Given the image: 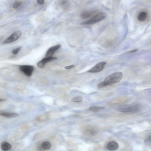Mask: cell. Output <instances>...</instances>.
<instances>
[{
	"instance_id": "6da1fadb",
	"label": "cell",
	"mask_w": 151,
	"mask_h": 151,
	"mask_svg": "<svg viewBox=\"0 0 151 151\" xmlns=\"http://www.w3.org/2000/svg\"><path fill=\"white\" fill-rule=\"evenodd\" d=\"M123 77V74L121 72L113 73L106 78L104 81L100 83L99 87L101 88L119 82L122 80Z\"/></svg>"
},
{
	"instance_id": "7a4b0ae2",
	"label": "cell",
	"mask_w": 151,
	"mask_h": 151,
	"mask_svg": "<svg viewBox=\"0 0 151 151\" xmlns=\"http://www.w3.org/2000/svg\"><path fill=\"white\" fill-rule=\"evenodd\" d=\"M141 105L139 104L125 105L119 107L118 111L124 113H134L137 112L141 109Z\"/></svg>"
},
{
	"instance_id": "3957f363",
	"label": "cell",
	"mask_w": 151,
	"mask_h": 151,
	"mask_svg": "<svg viewBox=\"0 0 151 151\" xmlns=\"http://www.w3.org/2000/svg\"><path fill=\"white\" fill-rule=\"evenodd\" d=\"M107 15L104 12H100L93 17L90 19L83 22L81 24L82 25H89L94 24L105 19Z\"/></svg>"
},
{
	"instance_id": "277c9868",
	"label": "cell",
	"mask_w": 151,
	"mask_h": 151,
	"mask_svg": "<svg viewBox=\"0 0 151 151\" xmlns=\"http://www.w3.org/2000/svg\"><path fill=\"white\" fill-rule=\"evenodd\" d=\"M20 71L28 77H31L35 70L33 66L29 65H22L19 66Z\"/></svg>"
},
{
	"instance_id": "5b68a950",
	"label": "cell",
	"mask_w": 151,
	"mask_h": 151,
	"mask_svg": "<svg viewBox=\"0 0 151 151\" xmlns=\"http://www.w3.org/2000/svg\"><path fill=\"white\" fill-rule=\"evenodd\" d=\"M22 33L20 31L14 32L4 41L3 44H5L13 43L18 40L21 37Z\"/></svg>"
},
{
	"instance_id": "8992f818",
	"label": "cell",
	"mask_w": 151,
	"mask_h": 151,
	"mask_svg": "<svg viewBox=\"0 0 151 151\" xmlns=\"http://www.w3.org/2000/svg\"><path fill=\"white\" fill-rule=\"evenodd\" d=\"M107 63L105 62H101L97 64L92 68L91 69L87 71V72L95 73L102 71L104 68Z\"/></svg>"
},
{
	"instance_id": "52a82bcc",
	"label": "cell",
	"mask_w": 151,
	"mask_h": 151,
	"mask_svg": "<svg viewBox=\"0 0 151 151\" xmlns=\"http://www.w3.org/2000/svg\"><path fill=\"white\" fill-rule=\"evenodd\" d=\"M57 59V58L54 57L45 58L38 62L37 64V66L40 68H42L47 63L54 61Z\"/></svg>"
},
{
	"instance_id": "ba28073f",
	"label": "cell",
	"mask_w": 151,
	"mask_h": 151,
	"mask_svg": "<svg viewBox=\"0 0 151 151\" xmlns=\"http://www.w3.org/2000/svg\"><path fill=\"white\" fill-rule=\"evenodd\" d=\"M61 46V45H57L49 48L46 53V57H52L55 52L60 49Z\"/></svg>"
},
{
	"instance_id": "9c48e42d",
	"label": "cell",
	"mask_w": 151,
	"mask_h": 151,
	"mask_svg": "<svg viewBox=\"0 0 151 151\" xmlns=\"http://www.w3.org/2000/svg\"><path fill=\"white\" fill-rule=\"evenodd\" d=\"M97 12L96 11H87L82 12L81 17L82 19H87L92 17Z\"/></svg>"
},
{
	"instance_id": "30bf717a",
	"label": "cell",
	"mask_w": 151,
	"mask_h": 151,
	"mask_svg": "<svg viewBox=\"0 0 151 151\" xmlns=\"http://www.w3.org/2000/svg\"><path fill=\"white\" fill-rule=\"evenodd\" d=\"M107 148L109 150L112 151L117 150L119 148L118 143L115 141H112L108 143Z\"/></svg>"
},
{
	"instance_id": "8fae6325",
	"label": "cell",
	"mask_w": 151,
	"mask_h": 151,
	"mask_svg": "<svg viewBox=\"0 0 151 151\" xmlns=\"http://www.w3.org/2000/svg\"><path fill=\"white\" fill-rule=\"evenodd\" d=\"M0 115L3 117L6 118H11L18 116L17 113L14 112H1Z\"/></svg>"
},
{
	"instance_id": "7c38bea8",
	"label": "cell",
	"mask_w": 151,
	"mask_h": 151,
	"mask_svg": "<svg viewBox=\"0 0 151 151\" xmlns=\"http://www.w3.org/2000/svg\"><path fill=\"white\" fill-rule=\"evenodd\" d=\"M1 149L4 151H8L10 150L12 146L7 141L3 142L1 144Z\"/></svg>"
},
{
	"instance_id": "4fadbf2b",
	"label": "cell",
	"mask_w": 151,
	"mask_h": 151,
	"mask_svg": "<svg viewBox=\"0 0 151 151\" xmlns=\"http://www.w3.org/2000/svg\"><path fill=\"white\" fill-rule=\"evenodd\" d=\"M51 147V144L50 142L48 141H44L41 143V148L43 150H48L50 149Z\"/></svg>"
},
{
	"instance_id": "5bb4252c",
	"label": "cell",
	"mask_w": 151,
	"mask_h": 151,
	"mask_svg": "<svg viewBox=\"0 0 151 151\" xmlns=\"http://www.w3.org/2000/svg\"><path fill=\"white\" fill-rule=\"evenodd\" d=\"M147 14L145 12H140L138 15V18L139 20L141 21H145L147 17Z\"/></svg>"
},
{
	"instance_id": "9a60e30c",
	"label": "cell",
	"mask_w": 151,
	"mask_h": 151,
	"mask_svg": "<svg viewBox=\"0 0 151 151\" xmlns=\"http://www.w3.org/2000/svg\"><path fill=\"white\" fill-rule=\"evenodd\" d=\"M105 109V108L104 107L96 106L90 107L88 110L90 112H100Z\"/></svg>"
},
{
	"instance_id": "2e32d148",
	"label": "cell",
	"mask_w": 151,
	"mask_h": 151,
	"mask_svg": "<svg viewBox=\"0 0 151 151\" xmlns=\"http://www.w3.org/2000/svg\"><path fill=\"white\" fill-rule=\"evenodd\" d=\"M23 3V2L22 1H17L14 2L13 5V7L14 9H17L20 7Z\"/></svg>"
},
{
	"instance_id": "e0dca14e",
	"label": "cell",
	"mask_w": 151,
	"mask_h": 151,
	"mask_svg": "<svg viewBox=\"0 0 151 151\" xmlns=\"http://www.w3.org/2000/svg\"><path fill=\"white\" fill-rule=\"evenodd\" d=\"M83 98L81 97H76L73 98L72 100V101L73 102L77 103H80L82 102Z\"/></svg>"
},
{
	"instance_id": "ac0fdd59",
	"label": "cell",
	"mask_w": 151,
	"mask_h": 151,
	"mask_svg": "<svg viewBox=\"0 0 151 151\" xmlns=\"http://www.w3.org/2000/svg\"><path fill=\"white\" fill-rule=\"evenodd\" d=\"M21 48V47H19L13 49L12 51V54L14 55H17L18 54Z\"/></svg>"
},
{
	"instance_id": "d6986e66",
	"label": "cell",
	"mask_w": 151,
	"mask_h": 151,
	"mask_svg": "<svg viewBox=\"0 0 151 151\" xmlns=\"http://www.w3.org/2000/svg\"><path fill=\"white\" fill-rule=\"evenodd\" d=\"M145 142L146 143H151V135L149 136L146 139Z\"/></svg>"
},
{
	"instance_id": "ffe728a7",
	"label": "cell",
	"mask_w": 151,
	"mask_h": 151,
	"mask_svg": "<svg viewBox=\"0 0 151 151\" xmlns=\"http://www.w3.org/2000/svg\"><path fill=\"white\" fill-rule=\"evenodd\" d=\"M74 67V65H72L66 66L65 67V68L66 69L69 70L73 68Z\"/></svg>"
},
{
	"instance_id": "44dd1931",
	"label": "cell",
	"mask_w": 151,
	"mask_h": 151,
	"mask_svg": "<svg viewBox=\"0 0 151 151\" xmlns=\"http://www.w3.org/2000/svg\"><path fill=\"white\" fill-rule=\"evenodd\" d=\"M37 4L41 5L44 3V1L43 0H37Z\"/></svg>"
},
{
	"instance_id": "7402d4cb",
	"label": "cell",
	"mask_w": 151,
	"mask_h": 151,
	"mask_svg": "<svg viewBox=\"0 0 151 151\" xmlns=\"http://www.w3.org/2000/svg\"><path fill=\"white\" fill-rule=\"evenodd\" d=\"M138 51V50L137 49H135L130 51V52H129V53H133L135 52H136Z\"/></svg>"
},
{
	"instance_id": "603a6c76",
	"label": "cell",
	"mask_w": 151,
	"mask_h": 151,
	"mask_svg": "<svg viewBox=\"0 0 151 151\" xmlns=\"http://www.w3.org/2000/svg\"><path fill=\"white\" fill-rule=\"evenodd\" d=\"M5 101V100H4L3 99H1V100H0V101H1V102H3V101Z\"/></svg>"
}]
</instances>
